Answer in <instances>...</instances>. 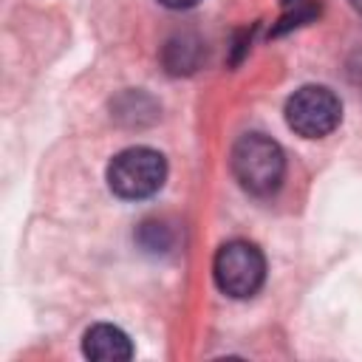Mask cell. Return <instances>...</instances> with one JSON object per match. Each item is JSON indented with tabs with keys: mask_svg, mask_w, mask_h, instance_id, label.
Listing matches in <instances>:
<instances>
[{
	"mask_svg": "<svg viewBox=\"0 0 362 362\" xmlns=\"http://www.w3.org/2000/svg\"><path fill=\"white\" fill-rule=\"evenodd\" d=\"M232 173L238 184L257 198L280 189L286 175V153L266 133H246L232 147Z\"/></svg>",
	"mask_w": 362,
	"mask_h": 362,
	"instance_id": "1",
	"label": "cell"
},
{
	"mask_svg": "<svg viewBox=\"0 0 362 362\" xmlns=\"http://www.w3.org/2000/svg\"><path fill=\"white\" fill-rule=\"evenodd\" d=\"M167 181V161L153 147H127L107 164V187L124 201L156 195Z\"/></svg>",
	"mask_w": 362,
	"mask_h": 362,
	"instance_id": "2",
	"label": "cell"
},
{
	"mask_svg": "<svg viewBox=\"0 0 362 362\" xmlns=\"http://www.w3.org/2000/svg\"><path fill=\"white\" fill-rule=\"evenodd\" d=\"M212 277H215V286L226 297L246 300L257 294L266 280V257L249 240H226L215 252Z\"/></svg>",
	"mask_w": 362,
	"mask_h": 362,
	"instance_id": "3",
	"label": "cell"
},
{
	"mask_svg": "<svg viewBox=\"0 0 362 362\" xmlns=\"http://www.w3.org/2000/svg\"><path fill=\"white\" fill-rule=\"evenodd\" d=\"M342 119L339 96L325 85H303L286 99V124L303 139H322Z\"/></svg>",
	"mask_w": 362,
	"mask_h": 362,
	"instance_id": "4",
	"label": "cell"
},
{
	"mask_svg": "<svg viewBox=\"0 0 362 362\" xmlns=\"http://www.w3.org/2000/svg\"><path fill=\"white\" fill-rule=\"evenodd\" d=\"M82 354L88 359H96V362H124L133 356V342L122 328L99 322V325H90L85 331Z\"/></svg>",
	"mask_w": 362,
	"mask_h": 362,
	"instance_id": "5",
	"label": "cell"
},
{
	"mask_svg": "<svg viewBox=\"0 0 362 362\" xmlns=\"http://www.w3.org/2000/svg\"><path fill=\"white\" fill-rule=\"evenodd\" d=\"M204 54V45L198 37L192 34H175L173 40H167L164 45V65L170 74H189L198 68Z\"/></svg>",
	"mask_w": 362,
	"mask_h": 362,
	"instance_id": "6",
	"label": "cell"
},
{
	"mask_svg": "<svg viewBox=\"0 0 362 362\" xmlns=\"http://www.w3.org/2000/svg\"><path fill=\"white\" fill-rule=\"evenodd\" d=\"M136 240L141 243L144 252H153V255L161 252V255H164V252L173 249V243H175V232H173V226L164 223V221H144V223L139 226Z\"/></svg>",
	"mask_w": 362,
	"mask_h": 362,
	"instance_id": "7",
	"label": "cell"
},
{
	"mask_svg": "<svg viewBox=\"0 0 362 362\" xmlns=\"http://www.w3.org/2000/svg\"><path fill=\"white\" fill-rule=\"evenodd\" d=\"M161 6H167V8H192V6H198L201 0H158Z\"/></svg>",
	"mask_w": 362,
	"mask_h": 362,
	"instance_id": "8",
	"label": "cell"
},
{
	"mask_svg": "<svg viewBox=\"0 0 362 362\" xmlns=\"http://www.w3.org/2000/svg\"><path fill=\"white\" fill-rule=\"evenodd\" d=\"M348 3L354 6V11H356V14H362V0H348Z\"/></svg>",
	"mask_w": 362,
	"mask_h": 362,
	"instance_id": "9",
	"label": "cell"
},
{
	"mask_svg": "<svg viewBox=\"0 0 362 362\" xmlns=\"http://www.w3.org/2000/svg\"><path fill=\"white\" fill-rule=\"evenodd\" d=\"M297 3H300V0H283V6H288V8H291V6H297Z\"/></svg>",
	"mask_w": 362,
	"mask_h": 362,
	"instance_id": "10",
	"label": "cell"
}]
</instances>
